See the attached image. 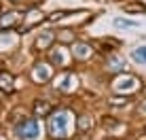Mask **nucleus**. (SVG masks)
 I'll return each instance as SVG.
<instances>
[{"mask_svg":"<svg viewBox=\"0 0 146 140\" xmlns=\"http://www.w3.org/2000/svg\"><path fill=\"white\" fill-rule=\"evenodd\" d=\"M64 15H66V13H64V11H55V13L51 15V19H53V21H55V19H62V17H64Z\"/></svg>","mask_w":146,"mask_h":140,"instance_id":"aec40b11","label":"nucleus"},{"mask_svg":"<svg viewBox=\"0 0 146 140\" xmlns=\"http://www.w3.org/2000/svg\"><path fill=\"white\" fill-rule=\"evenodd\" d=\"M123 66H125V62L121 57H108V68L110 70H121Z\"/></svg>","mask_w":146,"mask_h":140,"instance_id":"2eb2a0df","label":"nucleus"},{"mask_svg":"<svg viewBox=\"0 0 146 140\" xmlns=\"http://www.w3.org/2000/svg\"><path fill=\"white\" fill-rule=\"evenodd\" d=\"M133 59L140 64H146V47H140V49H133Z\"/></svg>","mask_w":146,"mask_h":140,"instance_id":"dca6fc26","label":"nucleus"},{"mask_svg":"<svg viewBox=\"0 0 146 140\" xmlns=\"http://www.w3.org/2000/svg\"><path fill=\"white\" fill-rule=\"evenodd\" d=\"M68 125H70V115L66 111H59L53 117H49V134L55 140H64L68 136Z\"/></svg>","mask_w":146,"mask_h":140,"instance_id":"f257e3e1","label":"nucleus"},{"mask_svg":"<svg viewBox=\"0 0 146 140\" xmlns=\"http://www.w3.org/2000/svg\"><path fill=\"white\" fill-rule=\"evenodd\" d=\"M0 89L7 93L13 91V77L9 72H0Z\"/></svg>","mask_w":146,"mask_h":140,"instance_id":"9b49d317","label":"nucleus"},{"mask_svg":"<svg viewBox=\"0 0 146 140\" xmlns=\"http://www.w3.org/2000/svg\"><path fill=\"white\" fill-rule=\"evenodd\" d=\"M51 62L55 64V66H64V64H66V57H64V53H62V47H57L51 53Z\"/></svg>","mask_w":146,"mask_h":140,"instance_id":"4468645a","label":"nucleus"},{"mask_svg":"<svg viewBox=\"0 0 146 140\" xmlns=\"http://www.w3.org/2000/svg\"><path fill=\"white\" fill-rule=\"evenodd\" d=\"M144 134H146V127H144ZM144 140H146V138H144Z\"/></svg>","mask_w":146,"mask_h":140,"instance_id":"5701e85b","label":"nucleus"},{"mask_svg":"<svg viewBox=\"0 0 146 140\" xmlns=\"http://www.w3.org/2000/svg\"><path fill=\"white\" fill-rule=\"evenodd\" d=\"M104 127H108V129H112V127H117L119 125V121H114V119H110V117H104Z\"/></svg>","mask_w":146,"mask_h":140,"instance_id":"a211bd4d","label":"nucleus"},{"mask_svg":"<svg viewBox=\"0 0 146 140\" xmlns=\"http://www.w3.org/2000/svg\"><path fill=\"white\" fill-rule=\"evenodd\" d=\"M55 41H59V43H72L74 41V32H70V30H59V32L55 34Z\"/></svg>","mask_w":146,"mask_h":140,"instance_id":"ddd939ff","label":"nucleus"},{"mask_svg":"<svg viewBox=\"0 0 146 140\" xmlns=\"http://www.w3.org/2000/svg\"><path fill=\"white\" fill-rule=\"evenodd\" d=\"M138 79L135 77H131V74H125V77H121V79H117L114 81V89L117 91H133L135 87H138Z\"/></svg>","mask_w":146,"mask_h":140,"instance_id":"7ed1b4c3","label":"nucleus"},{"mask_svg":"<svg viewBox=\"0 0 146 140\" xmlns=\"http://www.w3.org/2000/svg\"><path fill=\"white\" fill-rule=\"evenodd\" d=\"M125 13H146V4L144 2H127L123 4Z\"/></svg>","mask_w":146,"mask_h":140,"instance_id":"f8f14e48","label":"nucleus"},{"mask_svg":"<svg viewBox=\"0 0 146 140\" xmlns=\"http://www.w3.org/2000/svg\"><path fill=\"white\" fill-rule=\"evenodd\" d=\"M11 2H19V0H11Z\"/></svg>","mask_w":146,"mask_h":140,"instance_id":"4be33fe9","label":"nucleus"},{"mask_svg":"<svg viewBox=\"0 0 146 140\" xmlns=\"http://www.w3.org/2000/svg\"><path fill=\"white\" fill-rule=\"evenodd\" d=\"M91 117L89 115H80L78 117V121H76V129H78V134H87L89 129H91Z\"/></svg>","mask_w":146,"mask_h":140,"instance_id":"9d476101","label":"nucleus"},{"mask_svg":"<svg viewBox=\"0 0 146 140\" xmlns=\"http://www.w3.org/2000/svg\"><path fill=\"white\" fill-rule=\"evenodd\" d=\"M32 77H34V81L44 83V81H49V79L53 77V70H51V66H49V64H36Z\"/></svg>","mask_w":146,"mask_h":140,"instance_id":"20e7f679","label":"nucleus"},{"mask_svg":"<svg viewBox=\"0 0 146 140\" xmlns=\"http://www.w3.org/2000/svg\"><path fill=\"white\" fill-rule=\"evenodd\" d=\"M114 26L117 28H135V21H127V19H114Z\"/></svg>","mask_w":146,"mask_h":140,"instance_id":"f3484780","label":"nucleus"},{"mask_svg":"<svg viewBox=\"0 0 146 140\" xmlns=\"http://www.w3.org/2000/svg\"><path fill=\"white\" fill-rule=\"evenodd\" d=\"M129 100L127 98H112L110 100V104H112V106H121V104H127Z\"/></svg>","mask_w":146,"mask_h":140,"instance_id":"6ab92c4d","label":"nucleus"},{"mask_svg":"<svg viewBox=\"0 0 146 140\" xmlns=\"http://www.w3.org/2000/svg\"><path fill=\"white\" fill-rule=\"evenodd\" d=\"M40 134V127H38V121L36 119H23L21 123L17 125V136L26 138V140H32Z\"/></svg>","mask_w":146,"mask_h":140,"instance_id":"f03ea898","label":"nucleus"},{"mask_svg":"<svg viewBox=\"0 0 146 140\" xmlns=\"http://www.w3.org/2000/svg\"><path fill=\"white\" fill-rule=\"evenodd\" d=\"M72 55L76 57V59H87L89 55H91V45L76 43V45H74V49H72Z\"/></svg>","mask_w":146,"mask_h":140,"instance_id":"0eeeda50","label":"nucleus"},{"mask_svg":"<svg viewBox=\"0 0 146 140\" xmlns=\"http://www.w3.org/2000/svg\"><path fill=\"white\" fill-rule=\"evenodd\" d=\"M23 19H26V23H23L21 32H28V30H32L34 26H38L44 17H42V13H40V11H30L28 15H23Z\"/></svg>","mask_w":146,"mask_h":140,"instance_id":"39448f33","label":"nucleus"},{"mask_svg":"<svg viewBox=\"0 0 146 140\" xmlns=\"http://www.w3.org/2000/svg\"><path fill=\"white\" fill-rule=\"evenodd\" d=\"M55 41V32H42L40 36L36 38V47L40 51H44V49H49V45Z\"/></svg>","mask_w":146,"mask_h":140,"instance_id":"1a4fd4ad","label":"nucleus"},{"mask_svg":"<svg viewBox=\"0 0 146 140\" xmlns=\"http://www.w3.org/2000/svg\"><path fill=\"white\" fill-rule=\"evenodd\" d=\"M140 108H142V111L146 113V100H144V102H142V106H140Z\"/></svg>","mask_w":146,"mask_h":140,"instance_id":"412c9836","label":"nucleus"},{"mask_svg":"<svg viewBox=\"0 0 146 140\" xmlns=\"http://www.w3.org/2000/svg\"><path fill=\"white\" fill-rule=\"evenodd\" d=\"M51 111H53V104L47 102V100H36L34 102V115L36 117H47Z\"/></svg>","mask_w":146,"mask_h":140,"instance_id":"423d86ee","label":"nucleus"},{"mask_svg":"<svg viewBox=\"0 0 146 140\" xmlns=\"http://www.w3.org/2000/svg\"><path fill=\"white\" fill-rule=\"evenodd\" d=\"M19 17H23V15L15 13V11H11V13H4L2 17H0V28H13L15 23L19 21Z\"/></svg>","mask_w":146,"mask_h":140,"instance_id":"6e6552de","label":"nucleus"}]
</instances>
